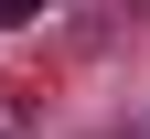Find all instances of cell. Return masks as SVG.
<instances>
[{
  "mask_svg": "<svg viewBox=\"0 0 150 139\" xmlns=\"http://www.w3.org/2000/svg\"><path fill=\"white\" fill-rule=\"evenodd\" d=\"M22 22H43V0H0V32H22Z\"/></svg>",
  "mask_w": 150,
  "mask_h": 139,
  "instance_id": "cell-1",
  "label": "cell"
}]
</instances>
